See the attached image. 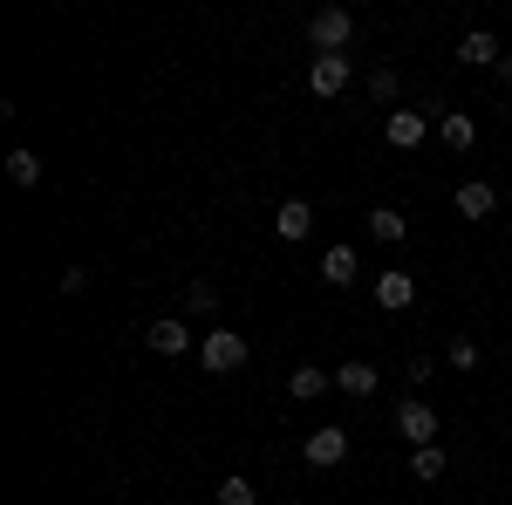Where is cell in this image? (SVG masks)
<instances>
[{"instance_id": "cell-1", "label": "cell", "mask_w": 512, "mask_h": 505, "mask_svg": "<svg viewBox=\"0 0 512 505\" xmlns=\"http://www.w3.org/2000/svg\"><path fill=\"white\" fill-rule=\"evenodd\" d=\"M198 362H205V376H233V369H246V335H233V328H205Z\"/></svg>"}, {"instance_id": "cell-2", "label": "cell", "mask_w": 512, "mask_h": 505, "mask_svg": "<svg viewBox=\"0 0 512 505\" xmlns=\"http://www.w3.org/2000/svg\"><path fill=\"white\" fill-rule=\"evenodd\" d=\"M349 35H355L349 7H321V14H308V48H315V55H342Z\"/></svg>"}, {"instance_id": "cell-3", "label": "cell", "mask_w": 512, "mask_h": 505, "mask_svg": "<svg viewBox=\"0 0 512 505\" xmlns=\"http://www.w3.org/2000/svg\"><path fill=\"white\" fill-rule=\"evenodd\" d=\"M396 430L410 437V451H424V444H437V410L424 396H403V403H396Z\"/></svg>"}, {"instance_id": "cell-4", "label": "cell", "mask_w": 512, "mask_h": 505, "mask_svg": "<svg viewBox=\"0 0 512 505\" xmlns=\"http://www.w3.org/2000/svg\"><path fill=\"white\" fill-rule=\"evenodd\" d=\"M301 458H308L315 471L342 465V458H349V430H342V424H321L315 437H301Z\"/></svg>"}, {"instance_id": "cell-5", "label": "cell", "mask_w": 512, "mask_h": 505, "mask_svg": "<svg viewBox=\"0 0 512 505\" xmlns=\"http://www.w3.org/2000/svg\"><path fill=\"white\" fill-rule=\"evenodd\" d=\"M349 55H315V62H308V89H315V96H342V89H349Z\"/></svg>"}, {"instance_id": "cell-6", "label": "cell", "mask_w": 512, "mask_h": 505, "mask_svg": "<svg viewBox=\"0 0 512 505\" xmlns=\"http://www.w3.org/2000/svg\"><path fill=\"white\" fill-rule=\"evenodd\" d=\"M410 301H417V273H376V308H390V314H403L410 308Z\"/></svg>"}, {"instance_id": "cell-7", "label": "cell", "mask_w": 512, "mask_h": 505, "mask_svg": "<svg viewBox=\"0 0 512 505\" xmlns=\"http://www.w3.org/2000/svg\"><path fill=\"white\" fill-rule=\"evenodd\" d=\"M274 233L280 239H308V233H315V205H308V198H280Z\"/></svg>"}, {"instance_id": "cell-8", "label": "cell", "mask_w": 512, "mask_h": 505, "mask_svg": "<svg viewBox=\"0 0 512 505\" xmlns=\"http://www.w3.org/2000/svg\"><path fill=\"white\" fill-rule=\"evenodd\" d=\"M458 62H465V69H499V62H506V55H499V35L472 28V35L458 41Z\"/></svg>"}, {"instance_id": "cell-9", "label": "cell", "mask_w": 512, "mask_h": 505, "mask_svg": "<svg viewBox=\"0 0 512 505\" xmlns=\"http://www.w3.org/2000/svg\"><path fill=\"white\" fill-rule=\"evenodd\" d=\"M321 280H328V287H355V280H362L355 246H328V253H321Z\"/></svg>"}, {"instance_id": "cell-10", "label": "cell", "mask_w": 512, "mask_h": 505, "mask_svg": "<svg viewBox=\"0 0 512 505\" xmlns=\"http://www.w3.org/2000/svg\"><path fill=\"white\" fill-rule=\"evenodd\" d=\"M383 137H390L396 151H417V144H424V110H390Z\"/></svg>"}, {"instance_id": "cell-11", "label": "cell", "mask_w": 512, "mask_h": 505, "mask_svg": "<svg viewBox=\"0 0 512 505\" xmlns=\"http://www.w3.org/2000/svg\"><path fill=\"white\" fill-rule=\"evenodd\" d=\"M185 349H192V328H185L178 314L151 321V355H185Z\"/></svg>"}, {"instance_id": "cell-12", "label": "cell", "mask_w": 512, "mask_h": 505, "mask_svg": "<svg viewBox=\"0 0 512 505\" xmlns=\"http://www.w3.org/2000/svg\"><path fill=\"white\" fill-rule=\"evenodd\" d=\"M328 389H335V376L315 369V362H301V369L287 376V396H294V403H315V396H328Z\"/></svg>"}, {"instance_id": "cell-13", "label": "cell", "mask_w": 512, "mask_h": 505, "mask_svg": "<svg viewBox=\"0 0 512 505\" xmlns=\"http://www.w3.org/2000/svg\"><path fill=\"white\" fill-rule=\"evenodd\" d=\"M335 389L355 396V403H369V396H376V362H342V369H335Z\"/></svg>"}, {"instance_id": "cell-14", "label": "cell", "mask_w": 512, "mask_h": 505, "mask_svg": "<svg viewBox=\"0 0 512 505\" xmlns=\"http://www.w3.org/2000/svg\"><path fill=\"white\" fill-rule=\"evenodd\" d=\"M437 137H444L451 151H472V144H478V123L465 117V110H444V117H437Z\"/></svg>"}, {"instance_id": "cell-15", "label": "cell", "mask_w": 512, "mask_h": 505, "mask_svg": "<svg viewBox=\"0 0 512 505\" xmlns=\"http://www.w3.org/2000/svg\"><path fill=\"white\" fill-rule=\"evenodd\" d=\"M492 205H499V192H492L485 178H472V185H458V212H465V219H492Z\"/></svg>"}, {"instance_id": "cell-16", "label": "cell", "mask_w": 512, "mask_h": 505, "mask_svg": "<svg viewBox=\"0 0 512 505\" xmlns=\"http://www.w3.org/2000/svg\"><path fill=\"white\" fill-rule=\"evenodd\" d=\"M444 471H451V458H444V444H424V451H410V478H417V485H437Z\"/></svg>"}, {"instance_id": "cell-17", "label": "cell", "mask_w": 512, "mask_h": 505, "mask_svg": "<svg viewBox=\"0 0 512 505\" xmlns=\"http://www.w3.org/2000/svg\"><path fill=\"white\" fill-rule=\"evenodd\" d=\"M403 233H410V219H403L396 205H376V212H369V239H383V246H396Z\"/></svg>"}, {"instance_id": "cell-18", "label": "cell", "mask_w": 512, "mask_h": 505, "mask_svg": "<svg viewBox=\"0 0 512 505\" xmlns=\"http://www.w3.org/2000/svg\"><path fill=\"white\" fill-rule=\"evenodd\" d=\"M7 178H14L21 192H35L41 185V157L35 151H7Z\"/></svg>"}, {"instance_id": "cell-19", "label": "cell", "mask_w": 512, "mask_h": 505, "mask_svg": "<svg viewBox=\"0 0 512 505\" xmlns=\"http://www.w3.org/2000/svg\"><path fill=\"white\" fill-rule=\"evenodd\" d=\"M219 505H260V492H253V478H226V485H219Z\"/></svg>"}, {"instance_id": "cell-20", "label": "cell", "mask_w": 512, "mask_h": 505, "mask_svg": "<svg viewBox=\"0 0 512 505\" xmlns=\"http://www.w3.org/2000/svg\"><path fill=\"white\" fill-rule=\"evenodd\" d=\"M185 308H192V314H212V308H219V287H212V280H192V287H185Z\"/></svg>"}, {"instance_id": "cell-21", "label": "cell", "mask_w": 512, "mask_h": 505, "mask_svg": "<svg viewBox=\"0 0 512 505\" xmlns=\"http://www.w3.org/2000/svg\"><path fill=\"white\" fill-rule=\"evenodd\" d=\"M369 103H396V69H369Z\"/></svg>"}, {"instance_id": "cell-22", "label": "cell", "mask_w": 512, "mask_h": 505, "mask_svg": "<svg viewBox=\"0 0 512 505\" xmlns=\"http://www.w3.org/2000/svg\"><path fill=\"white\" fill-rule=\"evenodd\" d=\"M451 369H478V342H472V335L451 342Z\"/></svg>"}, {"instance_id": "cell-23", "label": "cell", "mask_w": 512, "mask_h": 505, "mask_svg": "<svg viewBox=\"0 0 512 505\" xmlns=\"http://www.w3.org/2000/svg\"><path fill=\"white\" fill-rule=\"evenodd\" d=\"M89 287V267H62V294H82Z\"/></svg>"}]
</instances>
